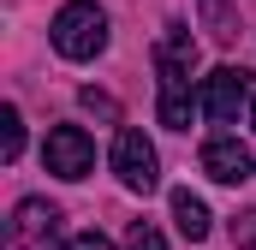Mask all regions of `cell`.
Wrapping results in <instances>:
<instances>
[{
  "label": "cell",
  "instance_id": "1",
  "mask_svg": "<svg viewBox=\"0 0 256 250\" xmlns=\"http://www.w3.org/2000/svg\"><path fill=\"white\" fill-rule=\"evenodd\" d=\"M48 36H54L60 60H96L108 48V12L96 0H66L54 12V24H48Z\"/></svg>",
  "mask_w": 256,
  "mask_h": 250
},
{
  "label": "cell",
  "instance_id": "2",
  "mask_svg": "<svg viewBox=\"0 0 256 250\" xmlns=\"http://www.w3.org/2000/svg\"><path fill=\"white\" fill-rule=\"evenodd\" d=\"M108 161H114V173H120L126 190H155V185H161V155H155V143H149L137 125H120Z\"/></svg>",
  "mask_w": 256,
  "mask_h": 250
},
{
  "label": "cell",
  "instance_id": "3",
  "mask_svg": "<svg viewBox=\"0 0 256 250\" xmlns=\"http://www.w3.org/2000/svg\"><path fill=\"white\" fill-rule=\"evenodd\" d=\"M6 250H60V208L42 196H24L6 220Z\"/></svg>",
  "mask_w": 256,
  "mask_h": 250
},
{
  "label": "cell",
  "instance_id": "4",
  "mask_svg": "<svg viewBox=\"0 0 256 250\" xmlns=\"http://www.w3.org/2000/svg\"><path fill=\"white\" fill-rule=\"evenodd\" d=\"M250 72L244 66H220V72H208L202 78V114L214 125H238V108L250 102Z\"/></svg>",
  "mask_w": 256,
  "mask_h": 250
},
{
  "label": "cell",
  "instance_id": "5",
  "mask_svg": "<svg viewBox=\"0 0 256 250\" xmlns=\"http://www.w3.org/2000/svg\"><path fill=\"white\" fill-rule=\"evenodd\" d=\"M42 161H48V173H60V179H84V173L96 167V143L84 137V125H54L48 143H42Z\"/></svg>",
  "mask_w": 256,
  "mask_h": 250
},
{
  "label": "cell",
  "instance_id": "6",
  "mask_svg": "<svg viewBox=\"0 0 256 250\" xmlns=\"http://www.w3.org/2000/svg\"><path fill=\"white\" fill-rule=\"evenodd\" d=\"M155 72H161V90H185L196 72V42L185 24H167L161 42H155Z\"/></svg>",
  "mask_w": 256,
  "mask_h": 250
},
{
  "label": "cell",
  "instance_id": "7",
  "mask_svg": "<svg viewBox=\"0 0 256 250\" xmlns=\"http://www.w3.org/2000/svg\"><path fill=\"white\" fill-rule=\"evenodd\" d=\"M202 173H208L214 185H244L256 167H250V149H244L238 137H208V143H202Z\"/></svg>",
  "mask_w": 256,
  "mask_h": 250
},
{
  "label": "cell",
  "instance_id": "8",
  "mask_svg": "<svg viewBox=\"0 0 256 250\" xmlns=\"http://www.w3.org/2000/svg\"><path fill=\"white\" fill-rule=\"evenodd\" d=\"M173 226H179L191 244H202V238L214 232V220H208V202H202V196H191V190H173Z\"/></svg>",
  "mask_w": 256,
  "mask_h": 250
},
{
  "label": "cell",
  "instance_id": "9",
  "mask_svg": "<svg viewBox=\"0 0 256 250\" xmlns=\"http://www.w3.org/2000/svg\"><path fill=\"white\" fill-rule=\"evenodd\" d=\"M196 108H202V90H161V125H173V131H191Z\"/></svg>",
  "mask_w": 256,
  "mask_h": 250
},
{
  "label": "cell",
  "instance_id": "10",
  "mask_svg": "<svg viewBox=\"0 0 256 250\" xmlns=\"http://www.w3.org/2000/svg\"><path fill=\"white\" fill-rule=\"evenodd\" d=\"M202 18H208V30H214L220 42H232V36H238V18H232V6H226V0H202Z\"/></svg>",
  "mask_w": 256,
  "mask_h": 250
},
{
  "label": "cell",
  "instance_id": "11",
  "mask_svg": "<svg viewBox=\"0 0 256 250\" xmlns=\"http://www.w3.org/2000/svg\"><path fill=\"white\" fill-rule=\"evenodd\" d=\"M0 149H6V161H18V149H24V120H18V108H0Z\"/></svg>",
  "mask_w": 256,
  "mask_h": 250
},
{
  "label": "cell",
  "instance_id": "12",
  "mask_svg": "<svg viewBox=\"0 0 256 250\" xmlns=\"http://www.w3.org/2000/svg\"><path fill=\"white\" fill-rule=\"evenodd\" d=\"M126 250H167V238H161V226H149V220H131Z\"/></svg>",
  "mask_w": 256,
  "mask_h": 250
},
{
  "label": "cell",
  "instance_id": "13",
  "mask_svg": "<svg viewBox=\"0 0 256 250\" xmlns=\"http://www.w3.org/2000/svg\"><path fill=\"white\" fill-rule=\"evenodd\" d=\"M78 102H84L90 114H102V120H120V102H114V96H102V90H84Z\"/></svg>",
  "mask_w": 256,
  "mask_h": 250
},
{
  "label": "cell",
  "instance_id": "14",
  "mask_svg": "<svg viewBox=\"0 0 256 250\" xmlns=\"http://www.w3.org/2000/svg\"><path fill=\"white\" fill-rule=\"evenodd\" d=\"M66 250H114V244H108L102 232H78V238H72V244H66Z\"/></svg>",
  "mask_w": 256,
  "mask_h": 250
},
{
  "label": "cell",
  "instance_id": "15",
  "mask_svg": "<svg viewBox=\"0 0 256 250\" xmlns=\"http://www.w3.org/2000/svg\"><path fill=\"white\" fill-rule=\"evenodd\" d=\"M250 131H256V96H250Z\"/></svg>",
  "mask_w": 256,
  "mask_h": 250
}]
</instances>
